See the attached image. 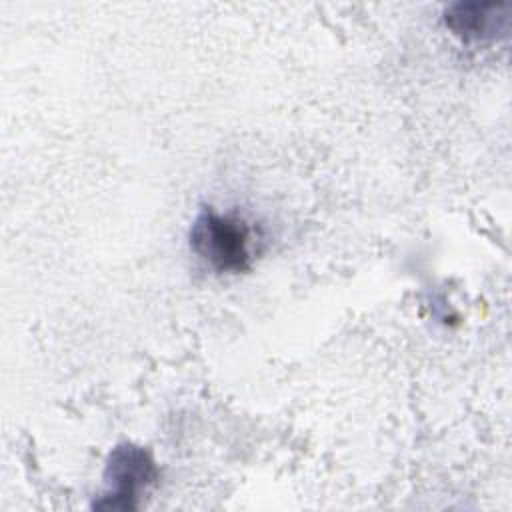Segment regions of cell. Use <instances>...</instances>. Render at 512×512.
<instances>
[{"mask_svg": "<svg viewBox=\"0 0 512 512\" xmlns=\"http://www.w3.org/2000/svg\"><path fill=\"white\" fill-rule=\"evenodd\" d=\"M192 252L216 272H244L252 264V230L236 214H220L204 206L190 226Z\"/></svg>", "mask_w": 512, "mask_h": 512, "instance_id": "cell-1", "label": "cell"}, {"mask_svg": "<svg viewBox=\"0 0 512 512\" xmlns=\"http://www.w3.org/2000/svg\"><path fill=\"white\" fill-rule=\"evenodd\" d=\"M158 478V468L152 454L136 444H118L112 448L104 480L106 494L94 502L98 510H134L142 492H146Z\"/></svg>", "mask_w": 512, "mask_h": 512, "instance_id": "cell-2", "label": "cell"}, {"mask_svg": "<svg viewBox=\"0 0 512 512\" xmlns=\"http://www.w3.org/2000/svg\"><path fill=\"white\" fill-rule=\"evenodd\" d=\"M508 8L504 2H456L446 8L444 24L464 42L496 38L508 30Z\"/></svg>", "mask_w": 512, "mask_h": 512, "instance_id": "cell-3", "label": "cell"}]
</instances>
